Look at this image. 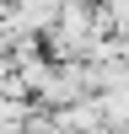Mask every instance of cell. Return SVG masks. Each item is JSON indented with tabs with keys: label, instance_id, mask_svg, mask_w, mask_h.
Returning <instances> with one entry per match:
<instances>
[{
	"label": "cell",
	"instance_id": "1",
	"mask_svg": "<svg viewBox=\"0 0 129 134\" xmlns=\"http://www.w3.org/2000/svg\"><path fill=\"white\" fill-rule=\"evenodd\" d=\"M0 134H11V129H6V124H0Z\"/></svg>",
	"mask_w": 129,
	"mask_h": 134
}]
</instances>
